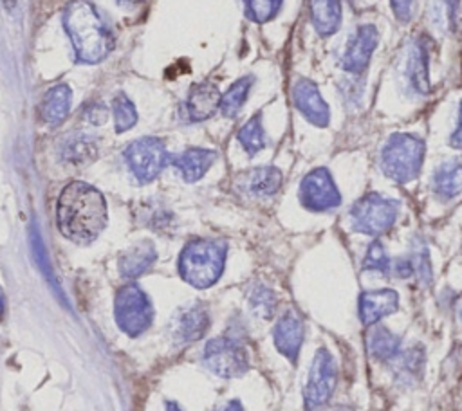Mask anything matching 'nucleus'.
<instances>
[{"instance_id":"33","label":"nucleus","mask_w":462,"mask_h":411,"mask_svg":"<svg viewBox=\"0 0 462 411\" xmlns=\"http://www.w3.org/2000/svg\"><path fill=\"white\" fill-rule=\"evenodd\" d=\"M282 2L283 0H244V9L247 18L256 23H265L278 14Z\"/></svg>"},{"instance_id":"13","label":"nucleus","mask_w":462,"mask_h":411,"mask_svg":"<svg viewBox=\"0 0 462 411\" xmlns=\"http://www.w3.org/2000/svg\"><path fill=\"white\" fill-rule=\"evenodd\" d=\"M292 105L310 124L327 128L330 123V106L323 99L318 85L309 78H298L291 90Z\"/></svg>"},{"instance_id":"9","label":"nucleus","mask_w":462,"mask_h":411,"mask_svg":"<svg viewBox=\"0 0 462 411\" xmlns=\"http://www.w3.org/2000/svg\"><path fill=\"white\" fill-rule=\"evenodd\" d=\"M298 200L307 211L327 213L337 209L343 198L328 168L319 166L310 169L301 178L298 187Z\"/></svg>"},{"instance_id":"32","label":"nucleus","mask_w":462,"mask_h":411,"mask_svg":"<svg viewBox=\"0 0 462 411\" xmlns=\"http://www.w3.org/2000/svg\"><path fill=\"white\" fill-rule=\"evenodd\" d=\"M410 258L413 261V269H415V278L419 279V283L422 287H428L433 279V267H431V260H430V252L428 247L424 245V242L415 240Z\"/></svg>"},{"instance_id":"24","label":"nucleus","mask_w":462,"mask_h":411,"mask_svg":"<svg viewBox=\"0 0 462 411\" xmlns=\"http://www.w3.org/2000/svg\"><path fill=\"white\" fill-rule=\"evenodd\" d=\"M282 171L274 166H260L254 169H249L242 177V186L247 193L254 196H271L274 195L282 186Z\"/></svg>"},{"instance_id":"11","label":"nucleus","mask_w":462,"mask_h":411,"mask_svg":"<svg viewBox=\"0 0 462 411\" xmlns=\"http://www.w3.org/2000/svg\"><path fill=\"white\" fill-rule=\"evenodd\" d=\"M204 364L215 375L233 379L247 371L249 357L236 339L215 337L209 339L204 348Z\"/></svg>"},{"instance_id":"40","label":"nucleus","mask_w":462,"mask_h":411,"mask_svg":"<svg viewBox=\"0 0 462 411\" xmlns=\"http://www.w3.org/2000/svg\"><path fill=\"white\" fill-rule=\"evenodd\" d=\"M220 411H244V409H242V404L238 400H229Z\"/></svg>"},{"instance_id":"15","label":"nucleus","mask_w":462,"mask_h":411,"mask_svg":"<svg viewBox=\"0 0 462 411\" xmlns=\"http://www.w3.org/2000/svg\"><path fill=\"white\" fill-rule=\"evenodd\" d=\"M209 328V314L204 305L191 303L182 306L171 319V337L180 344H188L204 337Z\"/></svg>"},{"instance_id":"12","label":"nucleus","mask_w":462,"mask_h":411,"mask_svg":"<svg viewBox=\"0 0 462 411\" xmlns=\"http://www.w3.org/2000/svg\"><path fill=\"white\" fill-rule=\"evenodd\" d=\"M379 45V31L374 23L357 25L348 38L339 54V67L348 76H361L370 65L372 54Z\"/></svg>"},{"instance_id":"44","label":"nucleus","mask_w":462,"mask_h":411,"mask_svg":"<svg viewBox=\"0 0 462 411\" xmlns=\"http://www.w3.org/2000/svg\"><path fill=\"white\" fill-rule=\"evenodd\" d=\"M119 4H137L139 0H117Z\"/></svg>"},{"instance_id":"38","label":"nucleus","mask_w":462,"mask_h":411,"mask_svg":"<svg viewBox=\"0 0 462 411\" xmlns=\"http://www.w3.org/2000/svg\"><path fill=\"white\" fill-rule=\"evenodd\" d=\"M85 119H87L90 124H94V126L103 124V123L108 119V108H106L103 103H99V101L90 103V105L85 108Z\"/></svg>"},{"instance_id":"7","label":"nucleus","mask_w":462,"mask_h":411,"mask_svg":"<svg viewBox=\"0 0 462 411\" xmlns=\"http://www.w3.org/2000/svg\"><path fill=\"white\" fill-rule=\"evenodd\" d=\"M337 384V366L327 348H318L303 388L305 411L321 409L334 395Z\"/></svg>"},{"instance_id":"42","label":"nucleus","mask_w":462,"mask_h":411,"mask_svg":"<svg viewBox=\"0 0 462 411\" xmlns=\"http://www.w3.org/2000/svg\"><path fill=\"white\" fill-rule=\"evenodd\" d=\"M166 411H182L175 402H166Z\"/></svg>"},{"instance_id":"43","label":"nucleus","mask_w":462,"mask_h":411,"mask_svg":"<svg viewBox=\"0 0 462 411\" xmlns=\"http://www.w3.org/2000/svg\"><path fill=\"white\" fill-rule=\"evenodd\" d=\"M2 2H4L5 9H13V7L16 5V2H18V0H2Z\"/></svg>"},{"instance_id":"41","label":"nucleus","mask_w":462,"mask_h":411,"mask_svg":"<svg viewBox=\"0 0 462 411\" xmlns=\"http://www.w3.org/2000/svg\"><path fill=\"white\" fill-rule=\"evenodd\" d=\"M5 306H7V303H5V292H4V288L0 287V319H2L4 314H5Z\"/></svg>"},{"instance_id":"10","label":"nucleus","mask_w":462,"mask_h":411,"mask_svg":"<svg viewBox=\"0 0 462 411\" xmlns=\"http://www.w3.org/2000/svg\"><path fill=\"white\" fill-rule=\"evenodd\" d=\"M123 155L134 177L143 184L155 180L170 160L164 142L157 137H141L132 141L125 148Z\"/></svg>"},{"instance_id":"21","label":"nucleus","mask_w":462,"mask_h":411,"mask_svg":"<svg viewBox=\"0 0 462 411\" xmlns=\"http://www.w3.org/2000/svg\"><path fill=\"white\" fill-rule=\"evenodd\" d=\"M217 153L206 148H188L182 153L171 157L173 166L179 169L186 182H197L215 162Z\"/></svg>"},{"instance_id":"37","label":"nucleus","mask_w":462,"mask_h":411,"mask_svg":"<svg viewBox=\"0 0 462 411\" xmlns=\"http://www.w3.org/2000/svg\"><path fill=\"white\" fill-rule=\"evenodd\" d=\"M390 274H393L399 279H408V278L415 276V269H413V261H411L410 254L392 260V272Z\"/></svg>"},{"instance_id":"25","label":"nucleus","mask_w":462,"mask_h":411,"mask_svg":"<svg viewBox=\"0 0 462 411\" xmlns=\"http://www.w3.org/2000/svg\"><path fill=\"white\" fill-rule=\"evenodd\" d=\"M366 350L377 361H393L401 352V337L383 324H374L366 335Z\"/></svg>"},{"instance_id":"4","label":"nucleus","mask_w":462,"mask_h":411,"mask_svg":"<svg viewBox=\"0 0 462 411\" xmlns=\"http://www.w3.org/2000/svg\"><path fill=\"white\" fill-rule=\"evenodd\" d=\"M426 155L424 141L410 132L392 133L379 151V168L386 178L397 184L415 180Z\"/></svg>"},{"instance_id":"5","label":"nucleus","mask_w":462,"mask_h":411,"mask_svg":"<svg viewBox=\"0 0 462 411\" xmlns=\"http://www.w3.org/2000/svg\"><path fill=\"white\" fill-rule=\"evenodd\" d=\"M401 213V202L381 193H366L357 198L348 211V224L352 231L379 238L388 233Z\"/></svg>"},{"instance_id":"19","label":"nucleus","mask_w":462,"mask_h":411,"mask_svg":"<svg viewBox=\"0 0 462 411\" xmlns=\"http://www.w3.org/2000/svg\"><path fill=\"white\" fill-rule=\"evenodd\" d=\"M70 105H72V92L69 85L58 83L43 94L42 103L38 106L40 119L47 126H58L69 115Z\"/></svg>"},{"instance_id":"2","label":"nucleus","mask_w":462,"mask_h":411,"mask_svg":"<svg viewBox=\"0 0 462 411\" xmlns=\"http://www.w3.org/2000/svg\"><path fill=\"white\" fill-rule=\"evenodd\" d=\"M63 27L74 47V54L83 63H99L112 50V36L87 0H70L63 11Z\"/></svg>"},{"instance_id":"26","label":"nucleus","mask_w":462,"mask_h":411,"mask_svg":"<svg viewBox=\"0 0 462 411\" xmlns=\"http://www.w3.org/2000/svg\"><path fill=\"white\" fill-rule=\"evenodd\" d=\"M393 361V375L397 382L408 386L415 384L422 377L424 350L419 344H413L404 352H399V355Z\"/></svg>"},{"instance_id":"18","label":"nucleus","mask_w":462,"mask_h":411,"mask_svg":"<svg viewBox=\"0 0 462 411\" xmlns=\"http://www.w3.org/2000/svg\"><path fill=\"white\" fill-rule=\"evenodd\" d=\"M431 193L442 200L449 202L462 193V164L457 159L442 160L431 173Z\"/></svg>"},{"instance_id":"23","label":"nucleus","mask_w":462,"mask_h":411,"mask_svg":"<svg viewBox=\"0 0 462 411\" xmlns=\"http://www.w3.org/2000/svg\"><path fill=\"white\" fill-rule=\"evenodd\" d=\"M155 258V245L148 240H143L123 252V256L119 258V272L126 279H135L153 265Z\"/></svg>"},{"instance_id":"45","label":"nucleus","mask_w":462,"mask_h":411,"mask_svg":"<svg viewBox=\"0 0 462 411\" xmlns=\"http://www.w3.org/2000/svg\"><path fill=\"white\" fill-rule=\"evenodd\" d=\"M460 317H462V314H460Z\"/></svg>"},{"instance_id":"27","label":"nucleus","mask_w":462,"mask_h":411,"mask_svg":"<svg viewBox=\"0 0 462 411\" xmlns=\"http://www.w3.org/2000/svg\"><path fill=\"white\" fill-rule=\"evenodd\" d=\"M462 0H431L430 22L440 32H453L458 23Z\"/></svg>"},{"instance_id":"22","label":"nucleus","mask_w":462,"mask_h":411,"mask_svg":"<svg viewBox=\"0 0 462 411\" xmlns=\"http://www.w3.org/2000/svg\"><path fill=\"white\" fill-rule=\"evenodd\" d=\"M58 155L67 164L85 166L97 157V142L88 133H70L60 142Z\"/></svg>"},{"instance_id":"16","label":"nucleus","mask_w":462,"mask_h":411,"mask_svg":"<svg viewBox=\"0 0 462 411\" xmlns=\"http://www.w3.org/2000/svg\"><path fill=\"white\" fill-rule=\"evenodd\" d=\"M399 310V294L393 288L365 290L357 299L359 321L365 326L377 324L383 317L395 314Z\"/></svg>"},{"instance_id":"6","label":"nucleus","mask_w":462,"mask_h":411,"mask_svg":"<svg viewBox=\"0 0 462 411\" xmlns=\"http://www.w3.org/2000/svg\"><path fill=\"white\" fill-rule=\"evenodd\" d=\"M117 326L130 337L146 332L153 321V306L144 290L135 283H126L117 290L114 301Z\"/></svg>"},{"instance_id":"31","label":"nucleus","mask_w":462,"mask_h":411,"mask_svg":"<svg viewBox=\"0 0 462 411\" xmlns=\"http://www.w3.org/2000/svg\"><path fill=\"white\" fill-rule=\"evenodd\" d=\"M112 115H114L116 132H119V133L134 128V124L137 123V110H135L134 103L125 94H117L114 97Z\"/></svg>"},{"instance_id":"8","label":"nucleus","mask_w":462,"mask_h":411,"mask_svg":"<svg viewBox=\"0 0 462 411\" xmlns=\"http://www.w3.org/2000/svg\"><path fill=\"white\" fill-rule=\"evenodd\" d=\"M399 78L404 92L411 97H422L431 92L430 49L422 36H415L406 45L399 63Z\"/></svg>"},{"instance_id":"30","label":"nucleus","mask_w":462,"mask_h":411,"mask_svg":"<svg viewBox=\"0 0 462 411\" xmlns=\"http://www.w3.org/2000/svg\"><path fill=\"white\" fill-rule=\"evenodd\" d=\"M361 269L365 272H377L388 276L392 272V258L388 256L381 240H372L366 247V252L361 261Z\"/></svg>"},{"instance_id":"3","label":"nucleus","mask_w":462,"mask_h":411,"mask_svg":"<svg viewBox=\"0 0 462 411\" xmlns=\"http://www.w3.org/2000/svg\"><path fill=\"white\" fill-rule=\"evenodd\" d=\"M226 249L220 240L197 238L188 242L179 254L180 278L195 288L211 287L224 272Z\"/></svg>"},{"instance_id":"39","label":"nucleus","mask_w":462,"mask_h":411,"mask_svg":"<svg viewBox=\"0 0 462 411\" xmlns=\"http://www.w3.org/2000/svg\"><path fill=\"white\" fill-rule=\"evenodd\" d=\"M448 144L453 150H462V99L458 101V110H457V123L455 128L448 139Z\"/></svg>"},{"instance_id":"1","label":"nucleus","mask_w":462,"mask_h":411,"mask_svg":"<svg viewBox=\"0 0 462 411\" xmlns=\"http://www.w3.org/2000/svg\"><path fill=\"white\" fill-rule=\"evenodd\" d=\"M56 222L67 240L81 245L94 242L108 222L105 196L94 186L72 180L58 196Z\"/></svg>"},{"instance_id":"34","label":"nucleus","mask_w":462,"mask_h":411,"mask_svg":"<svg viewBox=\"0 0 462 411\" xmlns=\"http://www.w3.org/2000/svg\"><path fill=\"white\" fill-rule=\"evenodd\" d=\"M276 296L271 288L263 287V285H258L251 296H249V305L253 308V312L263 319H269L273 314H274V308H276Z\"/></svg>"},{"instance_id":"17","label":"nucleus","mask_w":462,"mask_h":411,"mask_svg":"<svg viewBox=\"0 0 462 411\" xmlns=\"http://www.w3.org/2000/svg\"><path fill=\"white\" fill-rule=\"evenodd\" d=\"M220 99H222V94L215 85H209V83L193 85L184 101V112L189 121H195V123L206 121L217 110H220Z\"/></svg>"},{"instance_id":"28","label":"nucleus","mask_w":462,"mask_h":411,"mask_svg":"<svg viewBox=\"0 0 462 411\" xmlns=\"http://www.w3.org/2000/svg\"><path fill=\"white\" fill-rule=\"evenodd\" d=\"M253 83H254L253 76H242L226 90V94H222V99H220L222 115H226V117L238 115V112L242 110V106L247 99V94H249Z\"/></svg>"},{"instance_id":"29","label":"nucleus","mask_w":462,"mask_h":411,"mask_svg":"<svg viewBox=\"0 0 462 411\" xmlns=\"http://www.w3.org/2000/svg\"><path fill=\"white\" fill-rule=\"evenodd\" d=\"M236 139L240 142V146L247 151V155H256L258 151H262L265 148V130L262 124V114H254L253 117H249L242 128L236 133Z\"/></svg>"},{"instance_id":"14","label":"nucleus","mask_w":462,"mask_h":411,"mask_svg":"<svg viewBox=\"0 0 462 411\" xmlns=\"http://www.w3.org/2000/svg\"><path fill=\"white\" fill-rule=\"evenodd\" d=\"M303 335H305V324L301 315L289 308L285 310L280 319L276 321L274 328H273V341L276 350L289 359L291 362L298 361L300 355V348L303 344Z\"/></svg>"},{"instance_id":"36","label":"nucleus","mask_w":462,"mask_h":411,"mask_svg":"<svg viewBox=\"0 0 462 411\" xmlns=\"http://www.w3.org/2000/svg\"><path fill=\"white\" fill-rule=\"evenodd\" d=\"M393 16L401 22V23H408L413 14H415V5L417 0H388Z\"/></svg>"},{"instance_id":"20","label":"nucleus","mask_w":462,"mask_h":411,"mask_svg":"<svg viewBox=\"0 0 462 411\" xmlns=\"http://www.w3.org/2000/svg\"><path fill=\"white\" fill-rule=\"evenodd\" d=\"M309 16L319 36H332L343 20L341 0H309Z\"/></svg>"},{"instance_id":"35","label":"nucleus","mask_w":462,"mask_h":411,"mask_svg":"<svg viewBox=\"0 0 462 411\" xmlns=\"http://www.w3.org/2000/svg\"><path fill=\"white\" fill-rule=\"evenodd\" d=\"M365 94V85L361 76H348L339 81V96L345 105H359Z\"/></svg>"}]
</instances>
